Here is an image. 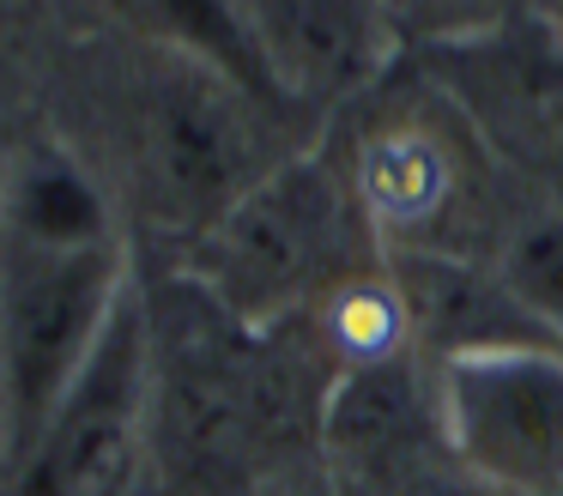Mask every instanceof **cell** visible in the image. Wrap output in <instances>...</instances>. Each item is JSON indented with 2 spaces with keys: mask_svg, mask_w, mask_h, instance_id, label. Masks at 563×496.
I'll use <instances>...</instances> for the list:
<instances>
[{
  "mask_svg": "<svg viewBox=\"0 0 563 496\" xmlns=\"http://www.w3.org/2000/svg\"><path fill=\"white\" fill-rule=\"evenodd\" d=\"M303 399L291 363L261 351L255 327L207 309L176 351L152 333V454L188 496H243L291 442Z\"/></svg>",
  "mask_w": 563,
  "mask_h": 496,
  "instance_id": "obj_1",
  "label": "cell"
},
{
  "mask_svg": "<svg viewBox=\"0 0 563 496\" xmlns=\"http://www.w3.org/2000/svg\"><path fill=\"white\" fill-rule=\"evenodd\" d=\"M345 218L352 194L328 164L316 157L267 164L219 218L188 236V285L224 321L267 333L340 285Z\"/></svg>",
  "mask_w": 563,
  "mask_h": 496,
  "instance_id": "obj_2",
  "label": "cell"
},
{
  "mask_svg": "<svg viewBox=\"0 0 563 496\" xmlns=\"http://www.w3.org/2000/svg\"><path fill=\"white\" fill-rule=\"evenodd\" d=\"M430 418L461 478L497 496H563V351L551 339L442 351Z\"/></svg>",
  "mask_w": 563,
  "mask_h": 496,
  "instance_id": "obj_3",
  "label": "cell"
},
{
  "mask_svg": "<svg viewBox=\"0 0 563 496\" xmlns=\"http://www.w3.org/2000/svg\"><path fill=\"white\" fill-rule=\"evenodd\" d=\"M152 454V309L128 297L98 357L19 454L0 496H122Z\"/></svg>",
  "mask_w": 563,
  "mask_h": 496,
  "instance_id": "obj_4",
  "label": "cell"
},
{
  "mask_svg": "<svg viewBox=\"0 0 563 496\" xmlns=\"http://www.w3.org/2000/svg\"><path fill=\"white\" fill-rule=\"evenodd\" d=\"M249 115H255V97L224 73L188 55H164L152 67L146 97H140V157H146V181L158 188V200L195 230L261 176Z\"/></svg>",
  "mask_w": 563,
  "mask_h": 496,
  "instance_id": "obj_5",
  "label": "cell"
},
{
  "mask_svg": "<svg viewBox=\"0 0 563 496\" xmlns=\"http://www.w3.org/2000/svg\"><path fill=\"white\" fill-rule=\"evenodd\" d=\"M255 36L279 97H340L382 55L376 0H255Z\"/></svg>",
  "mask_w": 563,
  "mask_h": 496,
  "instance_id": "obj_6",
  "label": "cell"
},
{
  "mask_svg": "<svg viewBox=\"0 0 563 496\" xmlns=\"http://www.w3.org/2000/svg\"><path fill=\"white\" fill-rule=\"evenodd\" d=\"M454 194V157L442 152V140L430 128H382L364 140L352 169V200L364 212V224H376L382 236L412 242L430 218L449 206Z\"/></svg>",
  "mask_w": 563,
  "mask_h": 496,
  "instance_id": "obj_7",
  "label": "cell"
},
{
  "mask_svg": "<svg viewBox=\"0 0 563 496\" xmlns=\"http://www.w3.org/2000/svg\"><path fill=\"white\" fill-rule=\"evenodd\" d=\"M146 19L170 43V55H188L200 67L243 85L255 103H279L267 48L255 36V12H236L231 0H146Z\"/></svg>",
  "mask_w": 563,
  "mask_h": 496,
  "instance_id": "obj_8",
  "label": "cell"
},
{
  "mask_svg": "<svg viewBox=\"0 0 563 496\" xmlns=\"http://www.w3.org/2000/svg\"><path fill=\"white\" fill-rule=\"evenodd\" d=\"M321 333H328L340 370L345 363H394L418 339L394 278H340L321 297Z\"/></svg>",
  "mask_w": 563,
  "mask_h": 496,
  "instance_id": "obj_9",
  "label": "cell"
},
{
  "mask_svg": "<svg viewBox=\"0 0 563 496\" xmlns=\"http://www.w3.org/2000/svg\"><path fill=\"white\" fill-rule=\"evenodd\" d=\"M497 285L533 339H563V218H539L503 249Z\"/></svg>",
  "mask_w": 563,
  "mask_h": 496,
  "instance_id": "obj_10",
  "label": "cell"
},
{
  "mask_svg": "<svg viewBox=\"0 0 563 496\" xmlns=\"http://www.w3.org/2000/svg\"><path fill=\"white\" fill-rule=\"evenodd\" d=\"M412 496H497V491H485V484H473V478H461V472H424V478L412 484Z\"/></svg>",
  "mask_w": 563,
  "mask_h": 496,
  "instance_id": "obj_11",
  "label": "cell"
},
{
  "mask_svg": "<svg viewBox=\"0 0 563 496\" xmlns=\"http://www.w3.org/2000/svg\"><path fill=\"white\" fill-rule=\"evenodd\" d=\"M13 472V387H7V351H0V491Z\"/></svg>",
  "mask_w": 563,
  "mask_h": 496,
  "instance_id": "obj_12",
  "label": "cell"
},
{
  "mask_svg": "<svg viewBox=\"0 0 563 496\" xmlns=\"http://www.w3.org/2000/svg\"><path fill=\"white\" fill-rule=\"evenodd\" d=\"M309 496H340V491H333V484H328V491H309Z\"/></svg>",
  "mask_w": 563,
  "mask_h": 496,
  "instance_id": "obj_13",
  "label": "cell"
},
{
  "mask_svg": "<svg viewBox=\"0 0 563 496\" xmlns=\"http://www.w3.org/2000/svg\"><path fill=\"white\" fill-rule=\"evenodd\" d=\"M0 7H13V0H0Z\"/></svg>",
  "mask_w": 563,
  "mask_h": 496,
  "instance_id": "obj_14",
  "label": "cell"
}]
</instances>
